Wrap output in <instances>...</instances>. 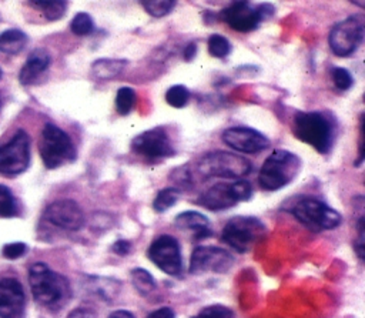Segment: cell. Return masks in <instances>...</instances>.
<instances>
[{
  "mask_svg": "<svg viewBox=\"0 0 365 318\" xmlns=\"http://www.w3.org/2000/svg\"><path fill=\"white\" fill-rule=\"evenodd\" d=\"M148 258L165 274L180 277L182 272V257L178 241L171 235L157 237L147 251Z\"/></svg>",
  "mask_w": 365,
  "mask_h": 318,
  "instance_id": "obj_13",
  "label": "cell"
},
{
  "mask_svg": "<svg viewBox=\"0 0 365 318\" xmlns=\"http://www.w3.org/2000/svg\"><path fill=\"white\" fill-rule=\"evenodd\" d=\"M108 318H134V315L125 309H118V311H114L108 315Z\"/></svg>",
  "mask_w": 365,
  "mask_h": 318,
  "instance_id": "obj_40",
  "label": "cell"
},
{
  "mask_svg": "<svg viewBox=\"0 0 365 318\" xmlns=\"http://www.w3.org/2000/svg\"><path fill=\"white\" fill-rule=\"evenodd\" d=\"M0 77H1V68H0Z\"/></svg>",
  "mask_w": 365,
  "mask_h": 318,
  "instance_id": "obj_41",
  "label": "cell"
},
{
  "mask_svg": "<svg viewBox=\"0 0 365 318\" xmlns=\"http://www.w3.org/2000/svg\"><path fill=\"white\" fill-rule=\"evenodd\" d=\"M29 282L34 299L47 308H60L71 294L67 278L44 262H36L30 267Z\"/></svg>",
  "mask_w": 365,
  "mask_h": 318,
  "instance_id": "obj_2",
  "label": "cell"
},
{
  "mask_svg": "<svg viewBox=\"0 0 365 318\" xmlns=\"http://www.w3.org/2000/svg\"><path fill=\"white\" fill-rule=\"evenodd\" d=\"M288 211L308 230L319 232L336 228L342 217L341 214L315 197H299L291 204Z\"/></svg>",
  "mask_w": 365,
  "mask_h": 318,
  "instance_id": "obj_6",
  "label": "cell"
},
{
  "mask_svg": "<svg viewBox=\"0 0 365 318\" xmlns=\"http://www.w3.org/2000/svg\"><path fill=\"white\" fill-rule=\"evenodd\" d=\"M364 19L361 16H349L338 21L329 31L328 44L338 57H348L356 51L364 40Z\"/></svg>",
  "mask_w": 365,
  "mask_h": 318,
  "instance_id": "obj_10",
  "label": "cell"
},
{
  "mask_svg": "<svg viewBox=\"0 0 365 318\" xmlns=\"http://www.w3.org/2000/svg\"><path fill=\"white\" fill-rule=\"evenodd\" d=\"M194 318H234V314L228 307L210 305L202 308Z\"/></svg>",
  "mask_w": 365,
  "mask_h": 318,
  "instance_id": "obj_32",
  "label": "cell"
},
{
  "mask_svg": "<svg viewBox=\"0 0 365 318\" xmlns=\"http://www.w3.org/2000/svg\"><path fill=\"white\" fill-rule=\"evenodd\" d=\"M26 295L14 278L0 279V318H23Z\"/></svg>",
  "mask_w": 365,
  "mask_h": 318,
  "instance_id": "obj_17",
  "label": "cell"
},
{
  "mask_svg": "<svg viewBox=\"0 0 365 318\" xmlns=\"http://www.w3.org/2000/svg\"><path fill=\"white\" fill-rule=\"evenodd\" d=\"M234 264V257L218 247H197L190 260V272L200 275L204 272H227Z\"/></svg>",
  "mask_w": 365,
  "mask_h": 318,
  "instance_id": "obj_14",
  "label": "cell"
},
{
  "mask_svg": "<svg viewBox=\"0 0 365 318\" xmlns=\"http://www.w3.org/2000/svg\"><path fill=\"white\" fill-rule=\"evenodd\" d=\"M222 141L228 147L244 154H257L269 147V140L261 131L244 125L224 130Z\"/></svg>",
  "mask_w": 365,
  "mask_h": 318,
  "instance_id": "obj_15",
  "label": "cell"
},
{
  "mask_svg": "<svg viewBox=\"0 0 365 318\" xmlns=\"http://www.w3.org/2000/svg\"><path fill=\"white\" fill-rule=\"evenodd\" d=\"M354 247L359 260H364V218L362 217L358 221V238L354 242Z\"/></svg>",
  "mask_w": 365,
  "mask_h": 318,
  "instance_id": "obj_34",
  "label": "cell"
},
{
  "mask_svg": "<svg viewBox=\"0 0 365 318\" xmlns=\"http://www.w3.org/2000/svg\"><path fill=\"white\" fill-rule=\"evenodd\" d=\"M68 318H96V312L88 308H76L70 312Z\"/></svg>",
  "mask_w": 365,
  "mask_h": 318,
  "instance_id": "obj_37",
  "label": "cell"
},
{
  "mask_svg": "<svg viewBox=\"0 0 365 318\" xmlns=\"http://www.w3.org/2000/svg\"><path fill=\"white\" fill-rule=\"evenodd\" d=\"M264 222L251 215H237L230 218L222 228V240L238 252H247L264 235Z\"/></svg>",
  "mask_w": 365,
  "mask_h": 318,
  "instance_id": "obj_8",
  "label": "cell"
},
{
  "mask_svg": "<svg viewBox=\"0 0 365 318\" xmlns=\"http://www.w3.org/2000/svg\"><path fill=\"white\" fill-rule=\"evenodd\" d=\"M292 133L319 154H328L336 137V121L325 111H298L292 120Z\"/></svg>",
  "mask_w": 365,
  "mask_h": 318,
  "instance_id": "obj_1",
  "label": "cell"
},
{
  "mask_svg": "<svg viewBox=\"0 0 365 318\" xmlns=\"http://www.w3.org/2000/svg\"><path fill=\"white\" fill-rule=\"evenodd\" d=\"M175 1H165V0H148V1H141V6L143 9L153 17H164L167 14H170L174 7H175Z\"/></svg>",
  "mask_w": 365,
  "mask_h": 318,
  "instance_id": "obj_30",
  "label": "cell"
},
{
  "mask_svg": "<svg viewBox=\"0 0 365 318\" xmlns=\"http://www.w3.org/2000/svg\"><path fill=\"white\" fill-rule=\"evenodd\" d=\"M131 151L147 161H158L175 154V147L165 127L145 130L131 140Z\"/></svg>",
  "mask_w": 365,
  "mask_h": 318,
  "instance_id": "obj_11",
  "label": "cell"
},
{
  "mask_svg": "<svg viewBox=\"0 0 365 318\" xmlns=\"http://www.w3.org/2000/svg\"><path fill=\"white\" fill-rule=\"evenodd\" d=\"M30 164V137L24 130H19L13 138L0 145V173L17 175L27 170Z\"/></svg>",
  "mask_w": 365,
  "mask_h": 318,
  "instance_id": "obj_12",
  "label": "cell"
},
{
  "mask_svg": "<svg viewBox=\"0 0 365 318\" xmlns=\"http://www.w3.org/2000/svg\"><path fill=\"white\" fill-rule=\"evenodd\" d=\"M195 54H197V44H195L194 41H190V43L184 47V50H182V58H184L185 61H191V60H194Z\"/></svg>",
  "mask_w": 365,
  "mask_h": 318,
  "instance_id": "obj_38",
  "label": "cell"
},
{
  "mask_svg": "<svg viewBox=\"0 0 365 318\" xmlns=\"http://www.w3.org/2000/svg\"><path fill=\"white\" fill-rule=\"evenodd\" d=\"M252 164L238 154L228 151H211L195 163L197 174L208 178H235L240 180L251 173Z\"/></svg>",
  "mask_w": 365,
  "mask_h": 318,
  "instance_id": "obj_4",
  "label": "cell"
},
{
  "mask_svg": "<svg viewBox=\"0 0 365 318\" xmlns=\"http://www.w3.org/2000/svg\"><path fill=\"white\" fill-rule=\"evenodd\" d=\"M70 29L76 36L84 37L94 31V21L88 13L80 11L73 17V20L70 23Z\"/></svg>",
  "mask_w": 365,
  "mask_h": 318,
  "instance_id": "obj_28",
  "label": "cell"
},
{
  "mask_svg": "<svg viewBox=\"0 0 365 318\" xmlns=\"http://www.w3.org/2000/svg\"><path fill=\"white\" fill-rule=\"evenodd\" d=\"M181 197V190L175 187H167L157 193L155 198L153 200V208L155 212H165L170 210Z\"/></svg>",
  "mask_w": 365,
  "mask_h": 318,
  "instance_id": "obj_22",
  "label": "cell"
},
{
  "mask_svg": "<svg viewBox=\"0 0 365 318\" xmlns=\"http://www.w3.org/2000/svg\"><path fill=\"white\" fill-rule=\"evenodd\" d=\"M208 53L215 58H225L231 53V43L221 34L210 36L208 41Z\"/></svg>",
  "mask_w": 365,
  "mask_h": 318,
  "instance_id": "obj_29",
  "label": "cell"
},
{
  "mask_svg": "<svg viewBox=\"0 0 365 318\" xmlns=\"http://www.w3.org/2000/svg\"><path fill=\"white\" fill-rule=\"evenodd\" d=\"M38 151L43 164L50 170L61 167L67 163H73L77 157V150L70 135L51 123H47L43 127L38 141Z\"/></svg>",
  "mask_w": 365,
  "mask_h": 318,
  "instance_id": "obj_5",
  "label": "cell"
},
{
  "mask_svg": "<svg viewBox=\"0 0 365 318\" xmlns=\"http://www.w3.org/2000/svg\"><path fill=\"white\" fill-rule=\"evenodd\" d=\"M301 158L287 150H274L262 163L258 173L259 187L265 191H277L288 185L299 173Z\"/></svg>",
  "mask_w": 365,
  "mask_h": 318,
  "instance_id": "obj_3",
  "label": "cell"
},
{
  "mask_svg": "<svg viewBox=\"0 0 365 318\" xmlns=\"http://www.w3.org/2000/svg\"><path fill=\"white\" fill-rule=\"evenodd\" d=\"M111 250H113V252H115L118 255H125L131 250V242L127 241V240H118V241L114 242Z\"/></svg>",
  "mask_w": 365,
  "mask_h": 318,
  "instance_id": "obj_35",
  "label": "cell"
},
{
  "mask_svg": "<svg viewBox=\"0 0 365 318\" xmlns=\"http://www.w3.org/2000/svg\"><path fill=\"white\" fill-rule=\"evenodd\" d=\"M44 218L63 230L76 231L84 225L86 217L81 207L73 200H57L47 205L44 210Z\"/></svg>",
  "mask_w": 365,
  "mask_h": 318,
  "instance_id": "obj_16",
  "label": "cell"
},
{
  "mask_svg": "<svg viewBox=\"0 0 365 318\" xmlns=\"http://www.w3.org/2000/svg\"><path fill=\"white\" fill-rule=\"evenodd\" d=\"M147 318H175V314L171 308L163 307V308H158V309L153 311L151 314H148Z\"/></svg>",
  "mask_w": 365,
  "mask_h": 318,
  "instance_id": "obj_36",
  "label": "cell"
},
{
  "mask_svg": "<svg viewBox=\"0 0 365 318\" xmlns=\"http://www.w3.org/2000/svg\"><path fill=\"white\" fill-rule=\"evenodd\" d=\"M19 212H20L19 202L13 195L11 190L0 184V217L11 218V217H16Z\"/></svg>",
  "mask_w": 365,
  "mask_h": 318,
  "instance_id": "obj_23",
  "label": "cell"
},
{
  "mask_svg": "<svg viewBox=\"0 0 365 318\" xmlns=\"http://www.w3.org/2000/svg\"><path fill=\"white\" fill-rule=\"evenodd\" d=\"M359 154H358V161L355 165L358 167L364 161V116H361V123H359Z\"/></svg>",
  "mask_w": 365,
  "mask_h": 318,
  "instance_id": "obj_39",
  "label": "cell"
},
{
  "mask_svg": "<svg viewBox=\"0 0 365 318\" xmlns=\"http://www.w3.org/2000/svg\"><path fill=\"white\" fill-rule=\"evenodd\" d=\"M131 282L141 295H148L155 289V279L148 271L143 268H134L131 271Z\"/></svg>",
  "mask_w": 365,
  "mask_h": 318,
  "instance_id": "obj_24",
  "label": "cell"
},
{
  "mask_svg": "<svg viewBox=\"0 0 365 318\" xmlns=\"http://www.w3.org/2000/svg\"><path fill=\"white\" fill-rule=\"evenodd\" d=\"M50 61H51V57L44 48L33 50L19 73L20 83L23 86L33 84L48 68Z\"/></svg>",
  "mask_w": 365,
  "mask_h": 318,
  "instance_id": "obj_18",
  "label": "cell"
},
{
  "mask_svg": "<svg viewBox=\"0 0 365 318\" xmlns=\"http://www.w3.org/2000/svg\"><path fill=\"white\" fill-rule=\"evenodd\" d=\"M331 77H332L334 86L341 91L349 90L354 84V78H352L351 73L344 67H338V66L332 67L331 68Z\"/></svg>",
  "mask_w": 365,
  "mask_h": 318,
  "instance_id": "obj_31",
  "label": "cell"
},
{
  "mask_svg": "<svg viewBox=\"0 0 365 318\" xmlns=\"http://www.w3.org/2000/svg\"><path fill=\"white\" fill-rule=\"evenodd\" d=\"M31 6L41 10L44 17L50 21L58 20L66 14L67 1H31Z\"/></svg>",
  "mask_w": 365,
  "mask_h": 318,
  "instance_id": "obj_25",
  "label": "cell"
},
{
  "mask_svg": "<svg viewBox=\"0 0 365 318\" xmlns=\"http://www.w3.org/2000/svg\"><path fill=\"white\" fill-rule=\"evenodd\" d=\"M27 251V245L24 242H10L3 247V255L9 260H17L24 255Z\"/></svg>",
  "mask_w": 365,
  "mask_h": 318,
  "instance_id": "obj_33",
  "label": "cell"
},
{
  "mask_svg": "<svg viewBox=\"0 0 365 318\" xmlns=\"http://www.w3.org/2000/svg\"><path fill=\"white\" fill-rule=\"evenodd\" d=\"M135 103V91L131 87H120L115 94V110L121 116H127Z\"/></svg>",
  "mask_w": 365,
  "mask_h": 318,
  "instance_id": "obj_27",
  "label": "cell"
},
{
  "mask_svg": "<svg viewBox=\"0 0 365 318\" xmlns=\"http://www.w3.org/2000/svg\"><path fill=\"white\" fill-rule=\"evenodd\" d=\"M177 228L192 234L194 240H202L212 234L211 224L205 215L198 211H184L174 220Z\"/></svg>",
  "mask_w": 365,
  "mask_h": 318,
  "instance_id": "obj_19",
  "label": "cell"
},
{
  "mask_svg": "<svg viewBox=\"0 0 365 318\" xmlns=\"http://www.w3.org/2000/svg\"><path fill=\"white\" fill-rule=\"evenodd\" d=\"M127 64L124 58H98L91 64L90 76L97 81H108L118 77Z\"/></svg>",
  "mask_w": 365,
  "mask_h": 318,
  "instance_id": "obj_20",
  "label": "cell"
},
{
  "mask_svg": "<svg viewBox=\"0 0 365 318\" xmlns=\"http://www.w3.org/2000/svg\"><path fill=\"white\" fill-rule=\"evenodd\" d=\"M274 13V7L264 3L254 6L250 1H232L222 9L221 19L235 31L248 33L255 30L261 21Z\"/></svg>",
  "mask_w": 365,
  "mask_h": 318,
  "instance_id": "obj_9",
  "label": "cell"
},
{
  "mask_svg": "<svg viewBox=\"0 0 365 318\" xmlns=\"http://www.w3.org/2000/svg\"><path fill=\"white\" fill-rule=\"evenodd\" d=\"M29 41V37L24 31L17 29L6 30L0 34V51L4 54H17L20 53Z\"/></svg>",
  "mask_w": 365,
  "mask_h": 318,
  "instance_id": "obj_21",
  "label": "cell"
},
{
  "mask_svg": "<svg viewBox=\"0 0 365 318\" xmlns=\"http://www.w3.org/2000/svg\"><path fill=\"white\" fill-rule=\"evenodd\" d=\"M252 197V185L247 180H235L232 183H217L205 190L197 202L211 211H221L248 201Z\"/></svg>",
  "mask_w": 365,
  "mask_h": 318,
  "instance_id": "obj_7",
  "label": "cell"
},
{
  "mask_svg": "<svg viewBox=\"0 0 365 318\" xmlns=\"http://www.w3.org/2000/svg\"><path fill=\"white\" fill-rule=\"evenodd\" d=\"M190 97H191V93L190 90L182 86V84H175V86H171L167 93H165V101L168 106L174 107V108H182L188 104L190 101Z\"/></svg>",
  "mask_w": 365,
  "mask_h": 318,
  "instance_id": "obj_26",
  "label": "cell"
}]
</instances>
